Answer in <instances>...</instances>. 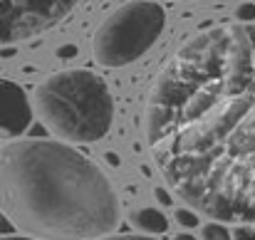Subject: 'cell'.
Listing matches in <instances>:
<instances>
[{"label":"cell","mask_w":255,"mask_h":240,"mask_svg":"<svg viewBox=\"0 0 255 240\" xmlns=\"http://www.w3.org/2000/svg\"><path fill=\"white\" fill-rule=\"evenodd\" d=\"M146 149L196 213L255 223V22H221L188 37L146 97Z\"/></svg>","instance_id":"cell-1"},{"label":"cell","mask_w":255,"mask_h":240,"mask_svg":"<svg viewBox=\"0 0 255 240\" xmlns=\"http://www.w3.org/2000/svg\"><path fill=\"white\" fill-rule=\"evenodd\" d=\"M236 20H238V22H253L255 2H241V5L236 7Z\"/></svg>","instance_id":"cell-11"},{"label":"cell","mask_w":255,"mask_h":240,"mask_svg":"<svg viewBox=\"0 0 255 240\" xmlns=\"http://www.w3.org/2000/svg\"><path fill=\"white\" fill-rule=\"evenodd\" d=\"M0 213L40 240H99L117 233L122 201L99 163L55 139L0 146Z\"/></svg>","instance_id":"cell-2"},{"label":"cell","mask_w":255,"mask_h":240,"mask_svg":"<svg viewBox=\"0 0 255 240\" xmlns=\"http://www.w3.org/2000/svg\"><path fill=\"white\" fill-rule=\"evenodd\" d=\"M156 193H159V198H161V203H166V206H169V203H171L169 193H166V191H161V188H159V191H156Z\"/></svg>","instance_id":"cell-15"},{"label":"cell","mask_w":255,"mask_h":240,"mask_svg":"<svg viewBox=\"0 0 255 240\" xmlns=\"http://www.w3.org/2000/svg\"><path fill=\"white\" fill-rule=\"evenodd\" d=\"M173 240H201L198 236H193V233H188V231H181V233H176Z\"/></svg>","instance_id":"cell-13"},{"label":"cell","mask_w":255,"mask_h":240,"mask_svg":"<svg viewBox=\"0 0 255 240\" xmlns=\"http://www.w3.org/2000/svg\"><path fill=\"white\" fill-rule=\"evenodd\" d=\"M233 240H255V223H236L231 231Z\"/></svg>","instance_id":"cell-10"},{"label":"cell","mask_w":255,"mask_h":240,"mask_svg":"<svg viewBox=\"0 0 255 240\" xmlns=\"http://www.w3.org/2000/svg\"><path fill=\"white\" fill-rule=\"evenodd\" d=\"M201 240H233L231 238V228L228 223H221V221H208V223H201Z\"/></svg>","instance_id":"cell-8"},{"label":"cell","mask_w":255,"mask_h":240,"mask_svg":"<svg viewBox=\"0 0 255 240\" xmlns=\"http://www.w3.org/2000/svg\"><path fill=\"white\" fill-rule=\"evenodd\" d=\"M35 112L67 144H92L107 136L114 121L109 84L89 70H62L37 84Z\"/></svg>","instance_id":"cell-3"},{"label":"cell","mask_w":255,"mask_h":240,"mask_svg":"<svg viewBox=\"0 0 255 240\" xmlns=\"http://www.w3.org/2000/svg\"><path fill=\"white\" fill-rule=\"evenodd\" d=\"M82 0H0V47L37 37L65 17Z\"/></svg>","instance_id":"cell-5"},{"label":"cell","mask_w":255,"mask_h":240,"mask_svg":"<svg viewBox=\"0 0 255 240\" xmlns=\"http://www.w3.org/2000/svg\"><path fill=\"white\" fill-rule=\"evenodd\" d=\"M32 124V102L25 89L0 77V141L20 139Z\"/></svg>","instance_id":"cell-6"},{"label":"cell","mask_w":255,"mask_h":240,"mask_svg":"<svg viewBox=\"0 0 255 240\" xmlns=\"http://www.w3.org/2000/svg\"><path fill=\"white\" fill-rule=\"evenodd\" d=\"M129 223L136 233H144V236H164L169 233V218L164 211L154 208V206H144V208H136L131 216H129Z\"/></svg>","instance_id":"cell-7"},{"label":"cell","mask_w":255,"mask_h":240,"mask_svg":"<svg viewBox=\"0 0 255 240\" xmlns=\"http://www.w3.org/2000/svg\"><path fill=\"white\" fill-rule=\"evenodd\" d=\"M166 12L154 0H131L117 7L92 37V57L102 67H127L144 57L161 37Z\"/></svg>","instance_id":"cell-4"},{"label":"cell","mask_w":255,"mask_h":240,"mask_svg":"<svg viewBox=\"0 0 255 240\" xmlns=\"http://www.w3.org/2000/svg\"><path fill=\"white\" fill-rule=\"evenodd\" d=\"M173 221L183 228V231H196L201 228V213H196L193 208H176L173 211Z\"/></svg>","instance_id":"cell-9"},{"label":"cell","mask_w":255,"mask_h":240,"mask_svg":"<svg viewBox=\"0 0 255 240\" xmlns=\"http://www.w3.org/2000/svg\"><path fill=\"white\" fill-rule=\"evenodd\" d=\"M99 240H159V238L156 236H144V233H122V236L112 233V236H104Z\"/></svg>","instance_id":"cell-12"},{"label":"cell","mask_w":255,"mask_h":240,"mask_svg":"<svg viewBox=\"0 0 255 240\" xmlns=\"http://www.w3.org/2000/svg\"><path fill=\"white\" fill-rule=\"evenodd\" d=\"M0 240H40V238H32V236H22V233H17V236H0Z\"/></svg>","instance_id":"cell-14"},{"label":"cell","mask_w":255,"mask_h":240,"mask_svg":"<svg viewBox=\"0 0 255 240\" xmlns=\"http://www.w3.org/2000/svg\"><path fill=\"white\" fill-rule=\"evenodd\" d=\"M176 2H188V0H176Z\"/></svg>","instance_id":"cell-16"}]
</instances>
